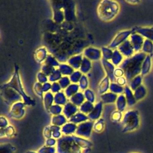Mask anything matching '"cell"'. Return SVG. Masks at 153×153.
I'll use <instances>...</instances> for the list:
<instances>
[{
    "label": "cell",
    "mask_w": 153,
    "mask_h": 153,
    "mask_svg": "<svg viewBox=\"0 0 153 153\" xmlns=\"http://www.w3.org/2000/svg\"><path fill=\"white\" fill-rule=\"evenodd\" d=\"M65 2H63V7L62 8L64 9V14L65 22H71L75 20V11L74 7L72 4H65Z\"/></svg>",
    "instance_id": "cell-18"
},
{
    "label": "cell",
    "mask_w": 153,
    "mask_h": 153,
    "mask_svg": "<svg viewBox=\"0 0 153 153\" xmlns=\"http://www.w3.org/2000/svg\"><path fill=\"white\" fill-rule=\"evenodd\" d=\"M62 90V88L59 84L58 82H54L51 83V92L53 94L57 93Z\"/></svg>",
    "instance_id": "cell-54"
},
{
    "label": "cell",
    "mask_w": 153,
    "mask_h": 153,
    "mask_svg": "<svg viewBox=\"0 0 153 153\" xmlns=\"http://www.w3.org/2000/svg\"><path fill=\"white\" fill-rule=\"evenodd\" d=\"M88 120L87 115L81 112H78L74 115H73L70 119H69V122L74 124H81L83 122L87 121Z\"/></svg>",
    "instance_id": "cell-32"
},
{
    "label": "cell",
    "mask_w": 153,
    "mask_h": 153,
    "mask_svg": "<svg viewBox=\"0 0 153 153\" xmlns=\"http://www.w3.org/2000/svg\"><path fill=\"white\" fill-rule=\"evenodd\" d=\"M77 128V126L75 124L72 123H66L65 124H64L62 126V131L63 133L65 134H70L72 133H74L75 131H76V129Z\"/></svg>",
    "instance_id": "cell-41"
},
{
    "label": "cell",
    "mask_w": 153,
    "mask_h": 153,
    "mask_svg": "<svg viewBox=\"0 0 153 153\" xmlns=\"http://www.w3.org/2000/svg\"><path fill=\"white\" fill-rule=\"evenodd\" d=\"M67 118L63 114H59L57 115L53 116L51 118V123L57 126H63L66 123Z\"/></svg>",
    "instance_id": "cell-36"
},
{
    "label": "cell",
    "mask_w": 153,
    "mask_h": 153,
    "mask_svg": "<svg viewBox=\"0 0 153 153\" xmlns=\"http://www.w3.org/2000/svg\"><path fill=\"white\" fill-rule=\"evenodd\" d=\"M114 76L116 78L123 76H124V72L120 67L115 68V71H114Z\"/></svg>",
    "instance_id": "cell-56"
},
{
    "label": "cell",
    "mask_w": 153,
    "mask_h": 153,
    "mask_svg": "<svg viewBox=\"0 0 153 153\" xmlns=\"http://www.w3.org/2000/svg\"><path fill=\"white\" fill-rule=\"evenodd\" d=\"M62 90H65L71 84V80L69 76H62V77L58 81Z\"/></svg>",
    "instance_id": "cell-51"
},
{
    "label": "cell",
    "mask_w": 153,
    "mask_h": 153,
    "mask_svg": "<svg viewBox=\"0 0 153 153\" xmlns=\"http://www.w3.org/2000/svg\"><path fill=\"white\" fill-rule=\"evenodd\" d=\"M127 106V103L125 96L124 94H121L118 96L117 100L115 102V107L117 111L123 112Z\"/></svg>",
    "instance_id": "cell-25"
},
{
    "label": "cell",
    "mask_w": 153,
    "mask_h": 153,
    "mask_svg": "<svg viewBox=\"0 0 153 153\" xmlns=\"http://www.w3.org/2000/svg\"><path fill=\"white\" fill-rule=\"evenodd\" d=\"M53 20L56 24H62L63 23L65 19V14L62 8H59L56 6L53 5Z\"/></svg>",
    "instance_id": "cell-19"
},
{
    "label": "cell",
    "mask_w": 153,
    "mask_h": 153,
    "mask_svg": "<svg viewBox=\"0 0 153 153\" xmlns=\"http://www.w3.org/2000/svg\"><path fill=\"white\" fill-rule=\"evenodd\" d=\"M100 50L102 51V59L110 61L112 58L114 50L111 49L108 47H102Z\"/></svg>",
    "instance_id": "cell-42"
},
{
    "label": "cell",
    "mask_w": 153,
    "mask_h": 153,
    "mask_svg": "<svg viewBox=\"0 0 153 153\" xmlns=\"http://www.w3.org/2000/svg\"><path fill=\"white\" fill-rule=\"evenodd\" d=\"M126 2H127V3H128V4L134 5V4H136L139 3L140 1H126Z\"/></svg>",
    "instance_id": "cell-60"
},
{
    "label": "cell",
    "mask_w": 153,
    "mask_h": 153,
    "mask_svg": "<svg viewBox=\"0 0 153 153\" xmlns=\"http://www.w3.org/2000/svg\"><path fill=\"white\" fill-rule=\"evenodd\" d=\"M57 69L59 70L62 76H69L75 71V70L70 65L65 63H60Z\"/></svg>",
    "instance_id": "cell-33"
},
{
    "label": "cell",
    "mask_w": 153,
    "mask_h": 153,
    "mask_svg": "<svg viewBox=\"0 0 153 153\" xmlns=\"http://www.w3.org/2000/svg\"><path fill=\"white\" fill-rule=\"evenodd\" d=\"M69 101L76 105V106L79 107L85 101V99L84 93L81 91H78L75 94L72 96L71 98H69Z\"/></svg>",
    "instance_id": "cell-28"
},
{
    "label": "cell",
    "mask_w": 153,
    "mask_h": 153,
    "mask_svg": "<svg viewBox=\"0 0 153 153\" xmlns=\"http://www.w3.org/2000/svg\"><path fill=\"white\" fill-rule=\"evenodd\" d=\"M83 56L87 58L91 61L99 62L102 59V51L100 48L90 46L87 47L83 50Z\"/></svg>",
    "instance_id": "cell-8"
},
{
    "label": "cell",
    "mask_w": 153,
    "mask_h": 153,
    "mask_svg": "<svg viewBox=\"0 0 153 153\" xmlns=\"http://www.w3.org/2000/svg\"><path fill=\"white\" fill-rule=\"evenodd\" d=\"M117 94H114L111 91H108L103 94L100 95V100L105 105H112L115 103L118 97Z\"/></svg>",
    "instance_id": "cell-22"
},
{
    "label": "cell",
    "mask_w": 153,
    "mask_h": 153,
    "mask_svg": "<svg viewBox=\"0 0 153 153\" xmlns=\"http://www.w3.org/2000/svg\"><path fill=\"white\" fill-rule=\"evenodd\" d=\"M120 10L119 3L115 1L103 0L97 8L98 17L103 22H110L114 19Z\"/></svg>",
    "instance_id": "cell-2"
},
{
    "label": "cell",
    "mask_w": 153,
    "mask_h": 153,
    "mask_svg": "<svg viewBox=\"0 0 153 153\" xmlns=\"http://www.w3.org/2000/svg\"><path fill=\"white\" fill-rule=\"evenodd\" d=\"M103 109V103L101 100L98 101L95 105L91 112L87 115L90 121H96L100 118Z\"/></svg>",
    "instance_id": "cell-15"
},
{
    "label": "cell",
    "mask_w": 153,
    "mask_h": 153,
    "mask_svg": "<svg viewBox=\"0 0 153 153\" xmlns=\"http://www.w3.org/2000/svg\"><path fill=\"white\" fill-rule=\"evenodd\" d=\"M36 79H37V82H39L42 84L48 82V76H46L44 74H43L41 71L38 72L36 74Z\"/></svg>",
    "instance_id": "cell-53"
},
{
    "label": "cell",
    "mask_w": 153,
    "mask_h": 153,
    "mask_svg": "<svg viewBox=\"0 0 153 153\" xmlns=\"http://www.w3.org/2000/svg\"><path fill=\"white\" fill-rule=\"evenodd\" d=\"M25 103L22 101L13 104L9 111L10 116L15 119L22 118L25 114Z\"/></svg>",
    "instance_id": "cell-9"
},
{
    "label": "cell",
    "mask_w": 153,
    "mask_h": 153,
    "mask_svg": "<svg viewBox=\"0 0 153 153\" xmlns=\"http://www.w3.org/2000/svg\"><path fill=\"white\" fill-rule=\"evenodd\" d=\"M130 41L135 53H139L142 51V46L145 41V38L140 34L133 32L128 38Z\"/></svg>",
    "instance_id": "cell-10"
},
{
    "label": "cell",
    "mask_w": 153,
    "mask_h": 153,
    "mask_svg": "<svg viewBox=\"0 0 153 153\" xmlns=\"http://www.w3.org/2000/svg\"><path fill=\"white\" fill-rule=\"evenodd\" d=\"M0 123H1V128H2V127L5 128L7 127V125L8 124L7 119L3 116H1L0 117Z\"/></svg>",
    "instance_id": "cell-59"
},
{
    "label": "cell",
    "mask_w": 153,
    "mask_h": 153,
    "mask_svg": "<svg viewBox=\"0 0 153 153\" xmlns=\"http://www.w3.org/2000/svg\"><path fill=\"white\" fill-rule=\"evenodd\" d=\"M90 85L92 87H96L97 88L98 85L102 79L106 76L105 72L103 70L101 62H94L93 63L92 69L88 74Z\"/></svg>",
    "instance_id": "cell-5"
},
{
    "label": "cell",
    "mask_w": 153,
    "mask_h": 153,
    "mask_svg": "<svg viewBox=\"0 0 153 153\" xmlns=\"http://www.w3.org/2000/svg\"><path fill=\"white\" fill-rule=\"evenodd\" d=\"M94 123L92 121H87L79 124L77 126L76 133L78 135L88 136L93 127Z\"/></svg>",
    "instance_id": "cell-13"
},
{
    "label": "cell",
    "mask_w": 153,
    "mask_h": 153,
    "mask_svg": "<svg viewBox=\"0 0 153 153\" xmlns=\"http://www.w3.org/2000/svg\"><path fill=\"white\" fill-rule=\"evenodd\" d=\"M69 100L66 97L65 93L63 91L54 94V104L60 106H64Z\"/></svg>",
    "instance_id": "cell-30"
},
{
    "label": "cell",
    "mask_w": 153,
    "mask_h": 153,
    "mask_svg": "<svg viewBox=\"0 0 153 153\" xmlns=\"http://www.w3.org/2000/svg\"><path fill=\"white\" fill-rule=\"evenodd\" d=\"M89 84H90V82H89V79L87 75H82V76H81L78 82V85L80 90L82 91L85 90L86 89L88 88Z\"/></svg>",
    "instance_id": "cell-44"
},
{
    "label": "cell",
    "mask_w": 153,
    "mask_h": 153,
    "mask_svg": "<svg viewBox=\"0 0 153 153\" xmlns=\"http://www.w3.org/2000/svg\"><path fill=\"white\" fill-rule=\"evenodd\" d=\"M147 54L140 51L136 53L131 57L125 58L122 63L118 66L124 72V76L128 82L136 76L140 75L142 62Z\"/></svg>",
    "instance_id": "cell-1"
},
{
    "label": "cell",
    "mask_w": 153,
    "mask_h": 153,
    "mask_svg": "<svg viewBox=\"0 0 153 153\" xmlns=\"http://www.w3.org/2000/svg\"><path fill=\"white\" fill-rule=\"evenodd\" d=\"M123 94H124L125 97L126 99L128 106L131 107L136 104L137 101L134 97L133 91L130 88V87L128 85L124 87V91Z\"/></svg>",
    "instance_id": "cell-23"
},
{
    "label": "cell",
    "mask_w": 153,
    "mask_h": 153,
    "mask_svg": "<svg viewBox=\"0 0 153 153\" xmlns=\"http://www.w3.org/2000/svg\"><path fill=\"white\" fill-rule=\"evenodd\" d=\"M79 111V108L68 101L63 107V114L67 119H70L73 115L77 113Z\"/></svg>",
    "instance_id": "cell-16"
},
{
    "label": "cell",
    "mask_w": 153,
    "mask_h": 153,
    "mask_svg": "<svg viewBox=\"0 0 153 153\" xmlns=\"http://www.w3.org/2000/svg\"><path fill=\"white\" fill-rule=\"evenodd\" d=\"M44 63L51 66L55 68L56 67L58 68L60 64L59 60L56 58V57L51 54H48Z\"/></svg>",
    "instance_id": "cell-39"
},
{
    "label": "cell",
    "mask_w": 153,
    "mask_h": 153,
    "mask_svg": "<svg viewBox=\"0 0 153 153\" xmlns=\"http://www.w3.org/2000/svg\"><path fill=\"white\" fill-rule=\"evenodd\" d=\"M105 126V121L103 118H99V120H96L93 124V130L96 132H100L102 131Z\"/></svg>",
    "instance_id": "cell-49"
},
{
    "label": "cell",
    "mask_w": 153,
    "mask_h": 153,
    "mask_svg": "<svg viewBox=\"0 0 153 153\" xmlns=\"http://www.w3.org/2000/svg\"><path fill=\"white\" fill-rule=\"evenodd\" d=\"M94 107V103L85 100L79 107V111L81 112H82V113L87 115L88 114H89L91 112V111L93 109Z\"/></svg>",
    "instance_id": "cell-37"
},
{
    "label": "cell",
    "mask_w": 153,
    "mask_h": 153,
    "mask_svg": "<svg viewBox=\"0 0 153 153\" xmlns=\"http://www.w3.org/2000/svg\"><path fill=\"white\" fill-rule=\"evenodd\" d=\"M133 94L136 101H140L146 96L147 88L143 84H142L133 91Z\"/></svg>",
    "instance_id": "cell-26"
},
{
    "label": "cell",
    "mask_w": 153,
    "mask_h": 153,
    "mask_svg": "<svg viewBox=\"0 0 153 153\" xmlns=\"http://www.w3.org/2000/svg\"><path fill=\"white\" fill-rule=\"evenodd\" d=\"M48 112L53 116L61 114V113L63 112V107L59 105L53 104L49 109Z\"/></svg>",
    "instance_id": "cell-50"
},
{
    "label": "cell",
    "mask_w": 153,
    "mask_h": 153,
    "mask_svg": "<svg viewBox=\"0 0 153 153\" xmlns=\"http://www.w3.org/2000/svg\"><path fill=\"white\" fill-rule=\"evenodd\" d=\"M5 133L7 136H11L14 134V128L11 126H9L5 127V128L4 129Z\"/></svg>",
    "instance_id": "cell-58"
},
{
    "label": "cell",
    "mask_w": 153,
    "mask_h": 153,
    "mask_svg": "<svg viewBox=\"0 0 153 153\" xmlns=\"http://www.w3.org/2000/svg\"><path fill=\"white\" fill-rule=\"evenodd\" d=\"M4 87H10L16 91L22 97L23 102L26 105L34 106L35 105V100L32 98L25 92L19 74V67L16 65L14 73L8 82L2 85Z\"/></svg>",
    "instance_id": "cell-3"
},
{
    "label": "cell",
    "mask_w": 153,
    "mask_h": 153,
    "mask_svg": "<svg viewBox=\"0 0 153 153\" xmlns=\"http://www.w3.org/2000/svg\"><path fill=\"white\" fill-rule=\"evenodd\" d=\"M124 87H122L118 84H117L115 82H111L110 86H109V91L116 94L117 95H120L124 93Z\"/></svg>",
    "instance_id": "cell-40"
},
{
    "label": "cell",
    "mask_w": 153,
    "mask_h": 153,
    "mask_svg": "<svg viewBox=\"0 0 153 153\" xmlns=\"http://www.w3.org/2000/svg\"><path fill=\"white\" fill-rule=\"evenodd\" d=\"M84 56L82 54H74L69 57L67 62L74 70H78L80 68Z\"/></svg>",
    "instance_id": "cell-17"
},
{
    "label": "cell",
    "mask_w": 153,
    "mask_h": 153,
    "mask_svg": "<svg viewBox=\"0 0 153 153\" xmlns=\"http://www.w3.org/2000/svg\"><path fill=\"white\" fill-rule=\"evenodd\" d=\"M103 70L105 72L106 76L109 78L111 82H115L116 78L114 76V71L115 66L109 60H106L102 59L100 60Z\"/></svg>",
    "instance_id": "cell-11"
},
{
    "label": "cell",
    "mask_w": 153,
    "mask_h": 153,
    "mask_svg": "<svg viewBox=\"0 0 153 153\" xmlns=\"http://www.w3.org/2000/svg\"><path fill=\"white\" fill-rule=\"evenodd\" d=\"M132 29L133 32L140 34L145 39L153 42V26H136Z\"/></svg>",
    "instance_id": "cell-14"
},
{
    "label": "cell",
    "mask_w": 153,
    "mask_h": 153,
    "mask_svg": "<svg viewBox=\"0 0 153 153\" xmlns=\"http://www.w3.org/2000/svg\"><path fill=\"white\" fill-rule=\"evenodd\" d=\"M62 77V75L59 71V70L57 68L55 69V71L48 77V81L50 82H58L59 79Z\"/></svg>",
    "instance_id": "cell-45"
},
{
    "label": "cell",
    "mask_w": 153,
    "mask_h": 153,
    "mask_svg": "<svg viewBox=\"0 0 153 153\" xmlns=\"http://www.w3.org/2000/svg\"><path fill=\"white\" fill-rule=\"evenodd\" d=\"M85 99L87 101L94 103L96 100V96L94 91L91 88H87L83 92Z\"/></svg>",
    "instance_id": "cell-43"
},
{
    "label": "cell",
    "mask_w": 153,
    "mask_h": 153,
    "mask_svg": "<svg viewBox=\"0 0 153 153\" xmlns=\"http://www.w3.org/2000/svg\"><path fill=\"white\" fill-rule=\"evenodd\" d=\"M152 68V57L151 55H146L141 66L140 75L143 76L147 75Z\"/></svg>",
    "instance_id": "cell-20"
},
{
    "label": "cell",
    "mask_w": 153,
    "mask_h": 153,
    "mask_svg": "<svg viewBox=\"0 0 153 153\" xmlns=\"http://www.w3.org/2000/svg\"><path fill=\"white\" fill-rule=\"evenodd\" d=\"M143 82V76H142L140 74L136 76L133 78H132L128 82V85L130 87V88L134 91L136 90L137 87L140 86Z\"/></svg>",
    "instance_id": "cell-34"
},
{
    "label": "cell",
    "mask_w": 153,
    "mask_h": 153,
    "mask_svg": "<svg viewBox=\"0 0 153 153\" xmlns=\"http://www.w3.org/2000/svg\"><path fill=\"white\" fill-rule=\"evenodd\" d=\"M56 68L51 66H50V65H48L47 64H45L44 63L42 66H41V71L46 76H47L48 77L55 71Z\"/></svg>",
    "instance_id": "cell-52"
},
{
    "label": "cell",
    "mask_w": 153,
    "mask_h": 153,
    "mask_svg": "<svg viewBox=\"0 0 153 153\" xmlns=\"http://www.w3.org/2000/svg\"><path fill=\"white\" fill-rule=\"evenodd\" d=\"M139 113L136 109H129L125 112L121 121L123 131L130 132L137 129L140 126Z\"/></svg>",
    "instance_id": "cell-4"
},
{
    "label": "cell",
    "mask_w": 153,
    "mask_h": 153,
    "mask_svg": "<svg viewBox=\"0 0 153 153\" xmlns=\"http://www.w3.org/2000/svg\"><path fill=\"white\" fill-rule=\"evenodd\" d=\"M42 84L36 81L33 84V91L35 92V93L38 97H39L40 98H41L42 99L44 93L42 91Z\"/></svg>",
    "instance_id": "cell-47"
},
{
    "label": "cell",
    "mask_w": 153,
    "mask_h": 153,
    "mask_svg": "<svg viewBox=\"0 0 153 153\" xmlns=\"http://www.w3.org/2000/svg\"><path fill=\"white\" fill-rule=\"evenodd\" d=\"M82 74L80 72L79 70L75 71L69 77L71 80V83L73 84H78L82 76Z\"/></svg>",
    "instance_id": "cell-46"
},
{
    "label": "cell",
    "mask_w": 153,
    "mask_h": 153,
    "mask_svg": "<svg viewBox=\"0 0 153 153\" xmlns=\"http://www.w3.org/2000/svg\"><path fill=\"white\" fill-rule=\"evenodd\" d=\"M1 90V97H2L4 101L8 105L11 106L13 104L16 102L23 100L22 96L16 91L10 87L2 85Z\"/></svg>",
    "instance_id": "cell-6"
},
{
    "label": "cell",
    "mask_w": 153,
    "mask_h": 153,
    "mask_svg": "<svg viewBox=\"0 0 153 153\" xmlns=\"http://www.w3.org/2000/svg\"><path fill=\"white\" fill-rule=\"evenodd\" d=\"M92 66H93V63L91 61L88 59L87 58L84 57L79 70L83 75H86L90 72V71L92 69Z\"/></svg>",
    "instance_id": "cell-29"
},
{
    "label": "cell",
    "mask_w": 153,
    "mask_h": 153,
    "mask_svg": "<svg viewBox=\"0 0 153 153\" xmlns=\"http://www.w3.org/2000/svg\"><path fill=\"white\" fill-rule=\"evenodd\" d=\"M111 82L110 79L106 76L102 79V81L100 82L97 87L98 92L100 95L108 92V91L109 90Z\"/></svg>",
    "instance_id": "cell-24"
},
{
    "label": "cell",
    "mask_w": 153,
    "mask_h": 153,
    "mask_svg": "<svg viewBox=\"0 0 153 153\" xmlns=\"http://www.w3.org/2000/svg\"><path fill=\"white\" fill-rule=\"evenodd\" d=\"M123 117V112L117 111V109L112 112V113L110 115L111 120L114 123H118L121 121Z\"/></svg>",
    "instance_id": "cell-48"
},
{
    "label": "cell",
    "mask_w": 153,
    "mask_h": 153,
    "mask_svg": "<svg viewBox=\"0 0 153 153\" xmlns=\"http://www.w3.org/2000/svg\"><path fill=\"white\" fill-rule=\"evenodd\" d=\"M119 51L122 54V55L124 57V58H128L134 55L136 53L134 50L128 39L123 44H121L117 48Z\"/></svg>",
    "instance_id": "cell-12"
},
{
    "label": "cell",
    "mask_w": 153,
    "mask_h": 153,
    "mask_svg": "<svg viewBox=\"0 0 153 153\" xmlns=\"http://www.w3.org/2000/svg\"><path fill=\"white\" fill-rule=\"evenodd\" d=\"M133 32V31L132 29L123 30L118 32L108 47L113 50L117 49L121 44L129 38Z\"/></svg>",
    "instance_id": "cell-7"
},
{
    "label": "cell",
    "mask_w": 153,
    "mask_h": 153,
    "mask_svg": "<svg viewBox=\"0 0 153 153\" xmlns=\"http://www.w3.org/2000/svg\"><path fill=\"white\" fill-rule=\"evenodd\" d=\"M115 82L117 84H118V85L122 86V87H125L126 85H128L127 84L128 81H127V78L125 77V76H123L116 78Z\"/></svg>",
    "instance_id": "cell-55"
},
{
    "label": "cell",
    "mask_w": 153,
    "mask_h": 153,
    "mask_svg": "<svg viewBox=\"0 0 153 153\" xmlns=\"http://www.w3.org/2000/svg\"><path fill=\"white\" fill-rule=\"evenodd\" d=\"M79 87L78 84L71 83L65 90L64 92L68 98H71L72 96L78 93L79 90Z\"/></svg>",
    "instance_id": "cell-35"
},
{
    "label": "cell",
    "mask_w": 153,
    "mask_h": 153,
    "mask_svg": "<svg viewBox=\"0 0 153 153\" xmlns=\"http://www.w3.org/2000/svg\"><path fill=\"white\" fill-rule=\"evenodd\" d=\"M124 59V57L119 51V50L118 49H115L114 50L113 54L110 61L115 66H119L122 63Z\"/></svg>",
    "instance_id": "cell-31"
},
{
    "label": "cell",
    "mask_w": 153,
    "mask_h": 153,
    "mask_svg": "<svg viewBox=\"0 0 153 153\" xmlns=\"http://www.w3.org/2000/svg\"><path fill=\"white\" fill-rule=\"evenodd\" d=\"M48 55L47 49L45 47H41L38 48L34 53V59L37 63L44 62Z\"/></svg>",
    "instance_id": "cell-21"
},
{
    "label": "cell",
    "mask_w": 153,
    "mask_h": 153,
    "mask_svg": "<svg viewBox=\"0 0 153 153\" xmlns=\"http://www.w3.org/2000/svg\"><path fill=\"white\" fill-rule=\"evenodd\" d=\"M141 51L147 55H151L153 53V42L151 40L145 39Z\"/></svg>",
    "instance_id": "cell-38"
},
{
    "label": "cell",
    "mask_w": 153,
    "mask_h": 153,
    "mask_svg": "<svg viewBox=\"0 0 153 153\" xmlns=\"http://www.w3.org/2000/svg\"><path fill=\"white\" fill-rule=\"evenodd\" d=\"M42 101H43V105L45 109L48 112L49 109L53 105V103H54L53 94L51 91L44 93Z\"/></svg>",
    "instance_id": "cell-27"
},
{
    "label": "cell",
    "mask_w": 153,
    "mask_h": 153,
    "mask_svg": "<svg viewBox=\"0 0 153 153\" xmlns=\"http://www.w3.org/2000/svg\"><path fill=\"white\" fill-rule=\"evenodd\" d=\"M42 91L44 93L49 92L50 90H51V84L49 81L44 83L42 84Z\"/></svg>",
    "instance_id": "cell-57"
}]
</instances>
